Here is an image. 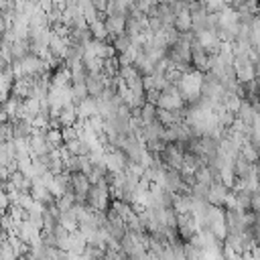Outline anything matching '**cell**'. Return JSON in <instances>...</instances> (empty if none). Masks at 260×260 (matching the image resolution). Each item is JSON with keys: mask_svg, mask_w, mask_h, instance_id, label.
<instances>
[{"mask_svg": "<svg viewBox=\"0 0 260 260\" xmlns=\"http://www.w3.org/2000/svg\"><path fill=\"white\" fill-rule=\"evenodd\" d=\"M102 20H104V26H106V30H108V43H110L114 37H118V35H122V32H124L126 16L108 14V16H106V18H102Z\"/></svg>", "mask_w": 260, "mask_h": 260, "instance_id": "cell-1", "label": "cell"}, {"mask_svg": "<svg viewBox=\"0 0 260 260\" xmlns=\"http://www.w3.org/2000/svg\"><path fill=\"white\" fill-rule=\"evenodd\" d=\"M75 114H77L79 120H85V118L98 114V98H91V95L83 98V100L75 106Z\"/></svg>", "mask_w": 260, "mask_h": 260, "instance_id": "cell-2", "label": "cell"}, {"mask_svg": "<svg viewBox=\"0 0 260 260\" xmlns=\"http://www.w3.org/2000/svg\"><path fill=\"white\" fill-rule=\"evenodd\" d=\"M20 67H22V73L24 75H41L43 73V67H41V59L37 55H24L22 59H18Z\"/></svg>", "mask_w": 260, "mask_h": 260, "instance_id": "cell-3", "label": "cell"}, {"mask_svg": "<svg viewBox=\"0 0 260 260\" xmlns=\"http://www.w3.org/2000/svg\"><path fill=\"white\" fill-rule=\"evenodd\" d=\"M132 67L136 69V73L140 75V77H144V75H152V71H154V63L140 51L138 55H136V59L132 61Z\"/></svg>", "mask_w": 260, "mask_h": 260, "instance_id": "cell-4", "label": "cell"}, {"mask_svg": "<svg viewBox=\"0 0 260 260\" xmlns=\"http://www.w3.org/2000/svg\"><path fill=\"white\" fill-rule=\"evenodd\" d=\"M57 223H61L67 232H75L77 230V219H75V211H73V205L65 211H59L57 215Z\"/></svg>", "mask_w": 260, "mask_h": 260, "instance_id": "cell-5", "label": "cell"}, {"mask_svg": "<svg viewBox=\"0 0 260 260\" xmlns=\"http://www.w3.org/2000/svg\"><path fill=\"white\" fill-rule=\"evenodd\" d=\"M173 26H175L179 32H187V30H191V14H189L187 6L181 8L179 12H175V22H173Z\"/></svg>", "mask_w": 260, "mask_h": 260, "instance_id": "cell-6", "label": "cell"}, {"mask_svg": "<svg viewBox=\"0 0 260 260\" xmlns=\"http://www.w3.org/2000/svg\"><path fill=\"white\" fill-rule=\"evenodd\" d=\"M87 30H89L91 39H95V41H108V30H106L102 18H95L93 22H89L87 24Z\"/></svg>", "mask_w": 260, "mask_h": 260, "instance_id": "cell-7", "label": "cell"}, {"mask_svg": "<svg viewBox=\"0 0 260 260\" xmlns=\"http://www.w3.org/2000/svg\"><path fill=\"white\" fill-rule=\"evenodd\" d=\"M73 203H75V193H73L71 189H67V191L61 195V197H57V199H55V207H57L59 211L69 209Z\"/></svg>", "mask_w": 260, "mask_h": 260, "instance_id": "cell-8", "label": "cell"}, {"mask_svg": "<svg viewBox=\"0 0 260 260\" xmlns=\"http://www.w3.org/2000/svg\"><path fill=\"white\" fill-rule=\"evenodd\" d=\"M110 43H112V47L116 49V55H120V53H124V51L130 47V37H128L126 32H122V35L114 37Z\"/></svg>", "mask_w": 260, "mask_h": 260, "instance_id": "cell-9", "label": "cell"}, {"mask_svg": "<svg viewBox=\"0 0 260 260\" xmlns=\"http://www.w3.org/2000/svg\"><path fill=\"white\" fill-rule=\"evenodd\" d=\"M240 156L244 158V160H248V162H256L258 160V152H256V146H252L250 142H244L242 146H240Z\"/></svg>", "mask_w": 260, "mask_h": 260, "instance_id": "cell-10", "label": "cell"}, {"mask_svg": "<svg viewBox=\"0 0 260 260\" xmlns=\"http://www.w3.org/2000/svg\"><path fill=\"white\" fill-rule=\"evenodd\" d=\"M154 110H156V106H154V104H148V102H144V104L140 106V120H142V126L154 120Z\"/></svg>", "mask_w": 260, "mask_h": 260, "instance_id": "cell-11", "label": "cell"}, {"mask_svg": "<svg viewBox=\"0 0 260 260\" xmlns=\"http://www.w3.org/2000/svg\"><path fill=\"white\" fill-rule=\"evenodd\" d=\"M81 254H83L85 258H89V260H100V258L104 256V250L98 248V246H93V244H85V248H83Z\"/></svg>", "mask_w": 260, "mask_h": 260, "instance_id": "cell-12", "label": "cell"}, {"mask_svg": "<svg viewBox=\"0 0 260 260\" xmlns=\"http://www.w3.org/2000/svg\"><path fill=\"white\" fill-rule=\"evenodd\" d=\"M59 132H61L63 142H69V140L77 138V132H75V128H73V126H61V128H59Z\"/></svg>", "mask_w": 260, "mask_h": 260, "instance_id": "cell-13", "label": "cell"}, {"mask_svg": "<svg viewBox=\"0 0 260 260\" xmlns=\"http://www.w3.org/2000/svg\"><path fill=\"white\" fill-rule=\"evenodd\" d=\"M53 236H55V240L59 242V240H65V238L69 236V232H67V230L61 225V223H57V225L53 228Z\"/></svg>", "mask_w": 260, "mask_h": 260, "instance_id": "cell-14", "label": "cell"}, {"mask_svg": "<svg viewBox=\"0 0 260 260\" xmlns=\"http://www.w3.org/2000/svg\"><path fill=\"white\" fill-rule=\"evenodd\" d=\"M258 207H260V197L256 191V193H250V211H256Z\"/></svg>", "mask_w": 260, "mask_h": 260, "instance_id": "cell-15", "label": "cell"}, {"mask_svg": "<svg viewBox=\"0 0 260 260\" xmlns=\"http://www.w3.org/2000/svg\"><path fill=\"white\" fill-rule=\"evenodd\" d=\"M8 205H10L8 195H6V191H2V189H0V211H6V209H8Z\"/></svg>", "mask_w": 260, "mask_h": 260, "instance_id": "cell-16", "label": "cell"}]
</instances>
